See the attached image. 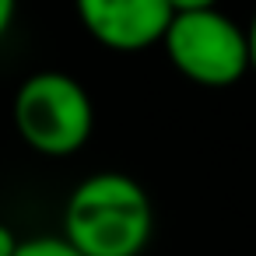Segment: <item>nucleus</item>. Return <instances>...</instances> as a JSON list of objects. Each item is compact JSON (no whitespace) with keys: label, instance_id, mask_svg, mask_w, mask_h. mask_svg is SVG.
<instances>
[{"label":"nucleus","instance_id":"obj_8","mask_svg":"<svg viewBox=\"0 0 256 256\" xmlns=\"http://www.w3.org/2000/svg\"><path fill=\"white\" fill-rule=\"evenodd\" d=\"M18 242H22V238H18V235H14V232H11L4 221H0V256H14Z\"/></svg>","mask_w":256,"mask_h":256},{"label":"nucleus","instance_id":"obj_4","mask_svg":"<svg viewBox=\"0 0 256 256\" xmlns=\"http://www.w3.org/2000/svg\"><path fill=\"white\" fill-rule=\"evenodd\" d=\"M81 28L112 53L162 46L176 11L168 0H74Z\"/></svg>","mask_w":256,"mask_h":256},{"label":"nucleus","instance_id":"obj_9","mask_svg":"<svg viewBox=\"0 0 256 256\" xmlns=\"http://www.w3.org/2000/svg\"><path fill=\"white\" fill-rule=\"evenodd\" d=\"M246 39H249V74H256V14L246 25Z\"/></svg>","mask_w":256,"mask_h":256},{"label":"nucleus","instance_id":"obj_7","mask_svg":"<svg viewBox=\"0 0 256 256\" xmlns=\"http://www.w3.org/2000/svg\"><path fill=\"white\" fill-rule=\"evenodd\" d=\"M168 4H172L176 14H190V11H210V8L221 4V0H168Z\"/></svg>","mask_w":256,"mask_h":256},{"label":"nucleus","instance_id":"obj_6","mask_svg":"<svg viewBox=\"0 0 256 256\" xmlns=\"http://www.w3.org/2000/svg\"><path fill=\"white\" fill-rule=\"evenodd\" d=\"M14 18H18V0H0V39L14 28Z\"/></svg>","mask_w":256,"mask_h":256},{"label":"nucleus","instance_id":"obj_2","mask_svg":"<svg viewBox=\"0 0 256 256\" xmlns=\"http://www.w3.org/2000/svg\"><path fill=\"white\" fill-rule=\"evenodd\" d=\"M11 123L36 154L70 158L92 140L95 102L78 78L64 70H36L11 98Z\"/></svg>","mask_w":256,"mask_h":256},{"label":"nucleus","instance_id":"obj_1","mask_svg":"<svg viewBox=\"0 0 256 256\" xmlns=\"http://www.w3.org/2000/svg\"><path fill=\"white\" fill-rule=\"evenodd\" d=\"M60 235L81 256H140L154 235L151 196L126 172H92L70 190Z\"/></svg>","mask_w":256,"mask_h":256},{"label":"nucleus","instance_id":"obj_3","mask_svg":"<svg viewBox=\"0 0 256 256\" xmlns=\"http://www.w3.org/2000/svg\"><path fill=\"white\" fill-rule=\"evenodd\" d=\"M162 50L168 64L200 88H232L249 74L246 28L218 8L176 14Z\"/></svg>","mask_w":256,"mask_h":256},{"label":"nucleus","instance_id":"obj_5","mask_svg":"<svg viewBox=\"0 0 256 256\" xmlns=\"http://www.w3.org/2000/svg\"><path fill=\"white\" fill-rule=\"evenodd\" d=\"M14 256H81L64 235H28L18 242Z\"/></svg>","mask_w":256,"mask_h":256}]
</instances>
